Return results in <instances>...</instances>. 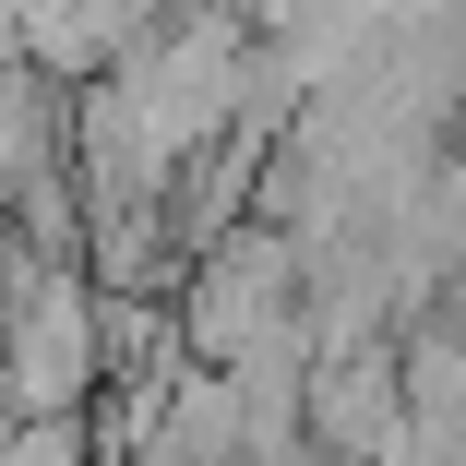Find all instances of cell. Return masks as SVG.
Wrapping results in <instances>:
<instances>
[{
  "label": "cell",
  "mask_w": 466,
  "mask_h": 466,
  "mask_svg": "<svg viewBox=\"0 0 466 466\" xmlns=\"http://www.w3.org/2000/svg\"><path fill=\"white\" fill-rule=\"evenodd\" d=\"M96 299L72 288V275H13V299H0V383H13L25 419H72L84 383H96Z\"/></svg>",
  "instance_id": "1"
}]
</instances>
